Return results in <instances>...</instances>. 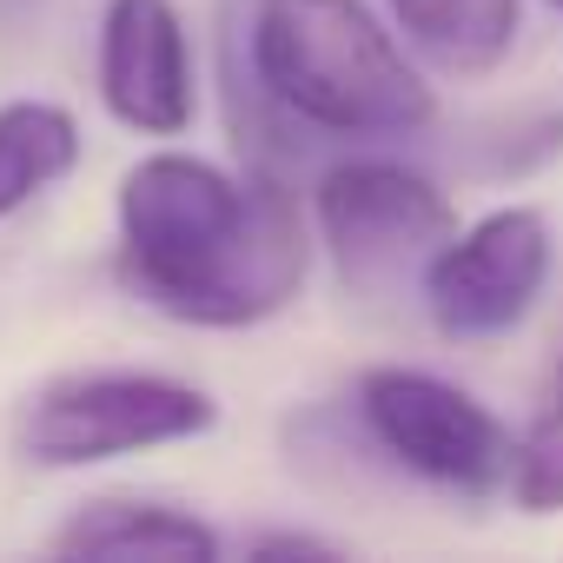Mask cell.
<instances>
[{
  "instance_id": "cell-1",
  "label": "cell",
  "mask_w": 563,
  "mask_h": 563,
  "mask_svg": "<svg viewBox=\"0 0 563 563\" xmlns=\"http://www.w3.org/2000/svg\"><path fill=\"white\" fill-rule=\"evenodd\" d=\"M113 225L120 286L146 312L199 332L278 319L312 272V225L272 166L225 173L199 153L153 146L120 173Z\"/></svg>"
},
{
  "instance_id": "cell-2",
  "label": "cell",
  "mask_w": 563,
  "mask_h": 563,
  "mask_svg": "<svg viewBox=\"0 0 563 563\" xmlns=\"http://www.w3.org/2000/svg\"><path fill=\"white\" fill-rule=\"evenodd\" d=\"M252 87L325 140H411L438 120V87L418 54L365 0H252Z\"/></svg>"
},
{
  "instance_id": "cell-3",
  "label": "cell",
  "mask_w": 563,
  "mask_h": 563,
  "mask_svg": "<svg viewBox=\"0 0 563 563\" xmlns=\"http://www.w3.org/2000/svg\"><path fill=\"white\" fill-rule=\"evenodd\" d=\"M219 424V398L173 372H67L21 398L14 451L41 471H87L166 444H192Z\"/></svg>"
},
{
  "instance_id": "cell-4",
  "label": "cell",
  "mask_w": 563,
  "mask_h": 563,
  "mask_svg": "<svg viewBox=\"0 0 563 563\" xmlns=\"http://www.w3.org/2000/svg\"><path fill=\"white\" fill-rule=\"evenodd\" d=\"M312 232L332 252L345 286L378 299L431 265V252L457 232V206L431 173L391 153H352L319 173Z\"/></svg>"
},
{
  "instance_id": "cell-5",
  "label": "cell",
  "mask_w": 563,
  "mask_h": 563,
  "mask_svg": "<svg viewBox=\"0 0 563 563\" xmlns=\"http://www.w3.org/2000/svg\"><path fill=\"white\" fill-rule=\"evenodd\" d=\"M352 411H358V431L372 438V451L431 490L477 504L510 484L517 438L504 431V418L424 365H372L352 391Z\"/></svg>"
},
{
  "instance_id": "cell-6",
  "label": "cell",
  "mask_w": 563,
  "mask_h": 563,
  "mask_svg": "<svg viewBox=\"0 0 563 563\" xmlns=\"http://www.w3.org/2000/svg\"><path fill=\"white\" fill-rule=\"evenodd\" d=\"M550 265H556V232L543 206H490L431 252V265L418 272V299L444 339L464 345L504 339L537 312Z\"/></svg>"
},
{
  "instance_id": "cell-7",
  "label": "cell",
  "mask_w": 563,
  "mask_h": 563,
  "mask_svg": "<svg viewBox=\"0 0 563 563\" xmlns=\"http://www.w3.org/2000/svg\"><path fill=\"white\" fill-rule=\"evenodd\" d=\"M93 87L113 126L179 140L199 120V60L179 0H107L93 41Z\"/></svg>"
},
{
  "instance_id": "cell-8",
  "label": "cell",
  "mask_w": 563,
  "mask_h": 563,
  "mask_svg": "<svg viewBox=\"0 0 563 563\" xmlns=\"http://www.w3.org/2000/svg\"><path fill=\"white\" fill-rule=\"evenodd\" d=\"M54 556H173V563H219L225 537L166 504V497H87L67 510V523L47 537Z\"/></svg>"
},
{
  "instance_id": "cell-9",
  "label": "cell",
  "mask_w": 563,
  "mask_h": 563,
  "mask_svg": "<svg viewBox=\"0 0 563 563\" xmlns=\"http://www.w3.org/2000/svg\"><path fill=\"white\" fill-rule=\"evenodd\" d=\"M385 8L398 41L451 80L497 74L523 34V0H385Z\"/></svg>"
},
{
  "instance_id": "cell-10",
  "label": "cell",
  "mask_w": 563,
  "mask_h": 563,
  "mask_svg": "<svg viewBox=\"0 0 563 563\" xmlns=\"http://www.w3.org/2000/svg\"><path fill=\"white\" fill-rule=\"evenodd\" d=\"M87 140L60 100H8L0 107V219L27 212L80 166Z\"/></svg>"
},
{
  "instance_id": "cell-11",
  "label": "cell",
  "mask_w": 563,
  "mask_h": 563,
  "mask_svg": "<svg viewBox=\"0 0 563 563\" xmlns=\"http://www.w3.org/2000/svg\"><path fill=\"white\" fill-rule=\"evenodd\" d=\"M504 497L523 517H556L563 510V352L550 358L537 411L523 418V431L510 444V484H504Z\"/></svg>"
},
{
  "instance_id": "cell-12",
  "label": "cell",
  "mask_w": 563,
  "mask_h": 563,
  "mask_svg": "<svg viewBox=\"0 0 563 563\" xmlns=\"http://www.w3.org/2000/svg\"><path fill=\"white\" fill-rule=\"evenodd\" d=\"M484 153L471 159L484 179H523L537 166H550L563 153V107H537V113H517L504 126H490V140H477Z\"/></svg>"
},
{
  "instance_id": "cell-13",
  "label": "cell",
  "mask_w": 563,
  "mask_h": 563,
  "mask_svg": "<svg viewBox=\"0 0 563 563\" xmlns=\"http://www.w3.org/2000/svg\"><path fill=\"white\" fill-rule=\"evenodd\" d=\"M245 556H258V563H286V556H319V563H332V556H345V543L312 537V530H258V537H245Z\"/></svg>"
},
{
  "instance_id": "cell-14",
  "label": "cell",
  "mask_w": 563,
  "mask_h": 563,
  "mask_svg": "<svg viewBox=\"0 0 563 563\" xmlns=\"http://www.w3.org/2000/svg\"><path fill=\"white\" fill-rule=\"evenodd\" d=\"M54 8V0H0V27H27Z\"/></svg>"
},
{
  "instance_id": "cell-15",
  "label": "cell",
  "mask_w": 563,
  "mask_h": 563,
  "mask_svg": "<svg viewBox=\"0 0 563 563\" xmlns=\"http://www.w3.org/2000/svg\"><path fill=\"white\" fill-rule=\"evenodd\" d=\"M543 8H556V14H563V0H543Z\"/></svg>"
}]
</instances>
